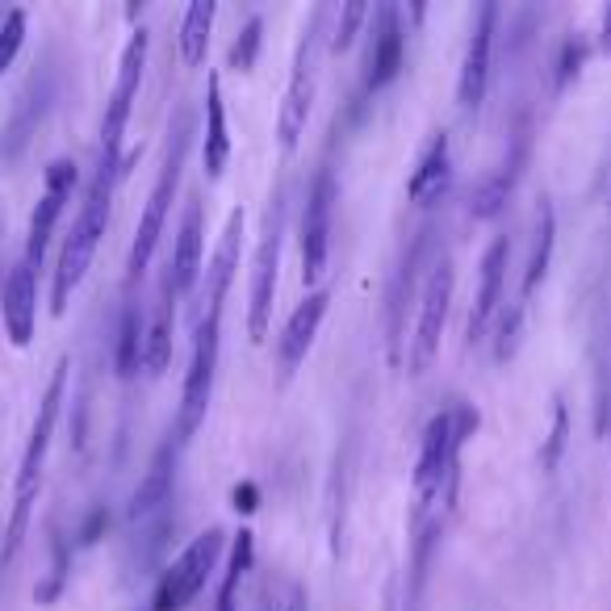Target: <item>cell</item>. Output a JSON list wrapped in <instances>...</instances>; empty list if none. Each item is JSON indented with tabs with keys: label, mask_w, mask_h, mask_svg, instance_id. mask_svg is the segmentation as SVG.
Returning a JSON list of instances; mask_svg holds the SVG:
<instances>
[{
	"label": "cell",
	"mask_w": 611,
	"mask_h": 611,
	"mask_svg": "<svg viewBox=\"0 0 611 611\" xmlns=\"http://www.w3.org/2000/svg\"><path fill=\"white\" fill-rule=\"evenodd\" d=\"M172 461H176L172 444L160 449V456L151 461V469H147L143 486L134 490V503H131L134 520H147V515H156L163 503H172Z\"/></svg>",
	"instance_id": "7402d4cb"
},
{
	"label": "cell",
	"mask_w": 611,
	"mask_h": 611,
	"mask_svg": "<svg viewBox=\"0 0 611 611\" xmlns=\"http://www.w3.org/2000/svg\"><path fill=\"white\" fill-rule=\"evenodd\" d=\"M201 227H206L201 201L193 197L185 206V218H181V231H176V252H172L168 272H163V297H168V302H176L181 293L193 290V281H197V272H201V235H206Z\"/></svg>",
	"instance_id": "5bb4252c"
},
{
	"label": "cell",
	"mask_w": 611,
	"mask_h": 611,
	"mask_svg": "<svg viewBox=\"0 0 611 611\" xmlns=\"http://www.w3.org/2000/svg\"><path fill=\"white\" fill-rule=\"evenodd\" d=\"M506 260H511V240H506V235H499V240L486 247V256H481L478 302H474V315H469V344H478L481 335H486V327H490V322H494V315H499Z\"/></svg>",
	"instance_id": "2e32d148"
},
{
	"label": "cell",
	"mask_w": 611,
	"mask_h": 611,
	"mask_svg": "<svg viewBox=\"0 0 611 611\" xmlns=\"http://www.w3.org/2000/svg\"><path fill=\"white\" fill-rule=\"evenodd\" d=\"M583 42H570V47H565V54H561V76L558 81L565 84L570 81V76H578V63H583Z\"/></svg>",
	"instance_id": "d6a6232c"
},
{
	"label": "cell",
	"mask_w": 611,
	"mask_h": 611,
	"mask_svg": "<svg viewBox=\"0 0 611 611\" xmlns=\"http://www.w3.org/2000/svg\"><path fill=\"white\" fill-rule=\"evenodd\" d=\"M22 42H26V9H9L4 26H0V76H4L9 63L17 59Z\"/></svg>",
	"instance_id": "83f0119b"
},
{
	"label": "cell",
	"mask_w": 611,
	"mask_h": 611,
	"mask_svg": "<svg viewBox=\"0 0 611 611\" xmlns=\"http://www.w3.org/2000/svg\"><path fill=\"white\" fill-rule=\"evenodd\" d=\"M402 59H406V38H402L399 9H394V4H386V9H377V17H372V42H369V72H365V88H369V93L386 88V84H390L402 72Z\"/></svg>",
	"instance_id": "9a60e30c"
},
{
	"label": "cell",
	"mask_w": 611,
	"mask_h": 611,
	"mask_svg": "<svg viewBox=\"0 0 611 611\" xmlns=\"http://www.w3.org/2000/svg\"><path fill=\"white\" fill-rule=\"evenodd\" d=\"M331 213H335V176L319 172L315 185L306 193V210H302V281H319L331 252Z\"/></svg>",
	"instance_id": "8fae6325"
},
{
	"label": "cell",
	"mask_w": 611,
	"mask_h": 611,
	"mask_svg": "<svg viewBox=\"0 0 611 611\" xmlns=\"http://www.w3.org/2000/svg\"><path fill=\"white\" fill-rule=\"evenodd\" d=\"M260 29H265V22H260V17H252V22L243 26L240 38H235V47H231V68H235V72H252L256 51H260Z\"/></svg>",
	"instance_id": "f546056e"
},
{
	"label": "cell",
	"mask_w": 611,
	"mask_h": 611,
	"mask_svg": "<svg viewBox=\"0 0 611 611\" xmlns=\"http://www.w3.org/2000/svg\"><path fill=\"white\" fill-rule=\"evenodd\" d=\"M494 22H499V9L494 4H481L478 9V26L465 42V59H461V81H456V101L465 113H478L486 101V84H490V51H494Z\"/></svg>",
	"instance_id": "4fadbf2b"
},
{
	"label": "cell",
	"mask_w": 611,
	"mask_h": 611,
	"mask_svg": "<svg viewBox=\"0 0 611 611\" xmlns=\"http://www.w3.org/2000/svg\"><path fill=\"white\" fill-rule=\"evenodd\" d=\"M235 506L252 511V506H256V486H240V490H235Z\"/></svg>",
	"instance_id": "836d02e7"
},
{
	"label": "cell",
	"mask_w": 611,
	"mask_h": 611,
	"mask_svg": "<svg viewBox=\"0 0 611 611\" xmlns=\"http://www.w3.org/2000/svg\"><path fill=\"white\" fill-rule=\"evenodd\" d=\"M63 390H68V361H59L51 369V381H47V394L38 402V415H34V427H29L26 452H22V469H17V515H13V545L26 528L29 515V499L38 490V478H42V461H47V449H51V431L59 424V406H63Z\"/></svg>",
	"instance_id": "5b68a950"
},
{
	"label": "cell",
	"mask_w": 611,
	"mask_h": 611,
	"mask_svg": "<svg viewBox=\"0 0 611 611\" xmlns=\"http://www.w3.org/2000/svg\"><path fill=\"white\" fill-rule=\"evenodd\" d=\"M327 302H331L327 290L306 293L297 302V310L290 315V322H285V335H281V372L285 377H293L297 365L306 361V352H310V344H315V335L322 327V315H327Z\"/></svg>",
	"instance_id": "e0dca14e"
},
{
	"label": "cell",
	"mask_w": 611,
	"mask_h": 611,
	"mask_svg": "<svg viewBox=\"0 0 611 611\" xmlns=\"http://www.w3.org/2000/svg\"><path fill=\"white\" fill-rule=\"evenodd\" d=\"M72 188H76V163L72 160H54L47 168V188L38 197V206L29 213V231H26V265L38 268L47 243H51L54 227H59V213L72 201Z\"/></svg>",
	"instance_id": "7c38bea8"
},
{
	"label": "cell",
	"mask_w": 611,
	"mask_h": 611,
	"mask_svg": "<svg viewBox=\"0 0 611 611\" xmlns=\"http://www.w3.org/2000/svg\"><path fill=\"white\" fill-rule=\"evenodd\" d=\"M515 331H520V306L499 322V344H494V356H499V361H506V356L515 352Z\"/></svg>",
	"instance_id": "4dcf8cb0"
},
{
	"label": "cell",
	"mask_w": 611,
	"mask_h": 611,
	"mask_svg": "<svg viewBox=\"0 0 611 611\" xmlns=\"http://www.w3.org/2000/svg\"><path fill=\"white\" fill-rule=\"evenodd\" d=\"M553 243H558V213L549 206V197H540L536 206V227H531V252L528 265H524V285H520V297H531L536 285L549 277V265H553Z\"/></svg>",
	"instance_id": "ffe728a7"
},
{
	"label": "cell",
	"mask_w": 611,
	"mask_h": 611,
	"mask_svg": "<svg viewBox=\"0 0 611 611\" xmlns=\"http://www.w3.org/2000/svg\"><path fill=\"white\" fill-rule=\"evenodd\" d=\"M143 63H147V34L134 29L126 51H122V63H118V84H113L106 122H101V163L97 168L113 172V176H118V163H122V134H126L134 97H138V84H143Z\"/></svg>",
	"instance_id": "8992f818"
},
{
	"label": "cell",
	"mask_w": 611,
	"mask_h": 611,
	"mask_svg": "<svg viewBox=\"0 0 611 611\" xmlns=\"http://www.w3.org/2000/svg\"><path fill=\"white\" fill-rule=\"evenodd\" d=\"M34 319H38V281L34 268L22 260L4 281V331L17 347L34 340Z\"/></svg>",
	"instance_id": "ac0fdd59"
},
{
	"label": "cell",
	"mask_w": 611,
	"mask_h": 611,
	"mask_svg": "<svg viewBox=\"0 0 611 611\" xmlns=\"http://www.w3.org/2000/svg\"><path fill=\"white\" fill-rule=\"evenodd\" d=\"M511 185H515V168H503V172H494V176H486L474 193V213L478 218H494V213L503 210V201L511 197Z\"/></svg>",
	"instance_id": "4316f807"
},
{
	"label": "cell",
	"mask_w": 611,
	"mask_h": 611,
	"mask_svg": "<svg viewBox=\"0 0 611 611\" xmlns=\"http://www.w3.org/2000/svg\"><path fill=\"white\" fill-rule=\"evenodd\" d=\"M109 188H113V172L97 168V176H93V185H88V193H84L81 201V213L72 222V235L63 243L59 268H54V285H51L54 315L68 310L72 293H76V285H81L88 265H93V256H97V243H101V235H106L109 227Z\"/></svg>",
	"instance_id": "7a4b0ae2"
},
{
	"label": "cell",
	"mask_w": 611,
	"mask_h": 611,
	"mask_svg": "<svg viewBox=\"0 0 611 611\" xmlns=\"http://www.w3.org/2000/svg\"><path fill=\"white\" fill-rule=\"evenodd\" d=\"M143 335H147L143 310L131 306L126 319H122V335H118V372H122V377H134L138 365H143Z\"/></svg>",
	"instance_id": "484cf974"
},
{
	"label": "cell",
	"mask_w": 611,
	"mask_h": 611,
	"mask_svg": "<svg viewBox=\"0 0 611 611\" xmlns=\"http://www.w3.org/2000/svg\"><path fill=\"white\" fill-rule=\"evenodd\" d=\"M456 456H461V444H456L452 411H440L424 427V449H419V465H415V524H424L427 511L452 494Z\"/></svg>",
	"instance_id": "277c9868"
},
{
	"label": "cell",
	"mask_w": 611,
	"mask_h": 611,
	"mask_svg": "<svg viewBox=\"0 0 611 611\" xmlns=\"http://www.w3.org/2000/svg\"><path fill=\"white\" fill-rule=\"evenodd\" d=\"M172 361V302L160 297V310L147 322V335H143V369L151 377H160Z\"/></svg>",
	"instance_id": "603a6c76"
},
{
	"label": "cell",
	"mask_w": 611,
	"mask_h": 611,
	"mask_svg": "<svg viewBox=\"0 0 611 611\" xmlns=\"http://www.w3.org/2000/svg\"><path fill=\"white\" fill-rule=\"evenodd\" d=\"M227 160H231L227 106H222V84H218V76H210V88H206V172L222 176Z\"/></svg>",
	"instance_id": "44dd1931"
},
{
	"label": "cell",
	"mask_w": 611,
	"mask_h": 611,
	"mask_svg": "<svg viewBox=\"0 0 611 611\" xmlns=\"http://www.w3.org/2000/svg\"><path fill=\"white\" fill-rule=\"evenodd\" d=\"M561 449H565V411L558 406V415H553V436H549V449H545V469L558 465Z\"/></svg>",
	"instance_id": "1f68e13d"
},
{
	"label": "cell",
	"mask_w": 611,
	"mask_h": 611,
	"mask_svg": "<svg viewBox=\"0 0 611 611\" xmlns=\"http://www.w3.org/2000/svg\"><path fill=\"white\" fill-rule=\"evenodd\" d=\"M210 26H213V4L210 0H193L185 9V22H181V54H185V63H201L206 59Z\"/></svg>",
	"instance_id": "d4e9b609"
},
{
	"label": "cell",
	"mask_w": 611,
	"mask_h": 611,
	"mask_svg": "<svg viewBox=\"0 0 611 611\" xmlns=\"http://www.w3.org/2000/svg\"><path fill=\"white\" fill-rule=\"evenodd\" d=\"M452 260L440 256L431 272H427L424 285V302H419V327H415V347H411V372H424L436 352H440V335H444V322H449V306H452Z\"/></svg>",
	"instance_id": "9c48e42d"
},
{
	"label": "cell",
	"mask_w": 611,
	"mask_h": 611,
	"mask_svg": "<svg viewBox=\"0 0 611 611\" xmlns=\"http://www.w3.org/2000/svg\"><path fill=\"white\" fill-rule=\"evenodd\" d=\"M319 26H322V9H315L310 26L302 29V42L293 51V72L290 88H285V106H281V147L293 151L297 138L306 131V118H310V101H315V59H319Z\"/></svg>",
	"instance_id": "ba28073f"
},
{
	"label": "cell",
	"mask_w": 611,
	"mask_h": 611,
	"mask_svg": "<svg viewBox=\"0 0 611 611\" xmlns=\"http://www.w3.org/2000/svg\"><path fill=\"white\" fill-rule=\"evenodd\" d=\"M185 147H188V118L176 122V131L168 138V160L160 168V181L147 197V210L138 218V231H134L131 243V260H126V272H131V285L147 272L151 256H156V243L163 235V222H168V206L176 197V185H181V163H185Z\"/></svg>",
	"instance_id": "3957f363"
},
{
	"label": "cell",
	"mask_w": 611,
	"mask_h": 611,
	"mask_svg": "<svg viewBox=\"0 0 611 611\" xmlns=\"http://www.w3.org/2000/svg\"><path fill=\"white\" fill-rule=\"evenodd\" d=\"M599 51L611 54V9L603 13V29H599Z\"/></svg>",
	"instance_id": "e575fe53"
},
{
	"label": "cell",
	"mask_w": 611,
	"mask_h": 611,
	"mask_svg": "<svg viewBox=\"0 0 611 611\" xmlns=\"http://www.w3.org/2000/svg\"><path fill=\"white\" fill-rule=\"evenodd\" d=\"M218 553H222V531L218 528L201 531L185 553L163 570L160 590H156V611H185L206 590V583H210Z\"/></svg>",
	"instance_id": "52a82bcc"
},
{
	"label": "cell",
	"mask_w": 611,
	"mask_h": 611,
	"mask_svg": "<svg viewBox=\"0 0 611 611\" xmlns=\"http://www.w3.org/2000/svg\"><path fill=\"white\" fill-rule=\"evenodd\" d=\"M449 176H452L449 134H436V138L427 143V151L419 156V163H415V172H411V185H406L411 201H415V206L440 201L444 188H449Z\"/></svg>",
	"instance_id": "d6986e66"
},
{
	"label": "cell",
	"mask_w": 611,
	"mask_h": 611,
	"mask_svg": "<svg viewBox=\"0 0 611 611\" xmlns=\"http://www.w3.org/2000/svg\"><path fill=\"white\" fill-rule=\"evenodd\" d=\"M369 17V9H365V0H347L344 13H340V22H335V34H331V51L340 54L352 47V38H356V29H361V22Z\"/></svg>",
	"instance_id": "f1b7e54d"
},
{
	"label": "cell",
	"mask_w": 611,
	"mask_h": 611,
	"mask_svg": "<svg viewBox=\"0 0 611 611\" xmlns=\"http://www.w3.org/2000/svg\"><path fill=\"white\" fill-rule=\"evenodd\" d=\"M252 553H256L252 531H240V540H235V549H231V561H227V570H222V583H218L213 611H235V603H240V586H243V578H247V570H252Z\"/></svg>",
	"instance_id": "cb8c5ba5"
},
{
	"label": "cell",
	"mask_w": 611,
	"mask_h": 611,
	"mask_svg": "<svg viewBox=\"0 0 611 611\" xmlns=\"http://www.w3.org/2000/svg\"><path fill=\"white\" fill-rule=\"evenodd\" d=\"M285 611H306V590H293L290 603H285Z\"/></svg>",
	"instance_id": "d590c367"
},
{
	"label": "cell",
	"mask_w": 611,
	"mask_h": 611,
	"mask_svg": "<svg viewBox=\"0 0 611 611\" xmlns=\"http://www.w3.org/2000/svg\"><path fill=\"white\" fill-rule=\"evenodd\" d=\"M240 235H243V210L231 213L227 231H222V243L213 252L210 272H206V306L197 315V331H193V356H188V372H185V390H181V419H176V431L181 440H188L197 424L206 419V406H210L213 394V372H218V331H222V302H227V290H231V277H235V265H240Z\"/></svg>",
	"instance_id": "6da1fadb"
},
{
	"label": "cell",
	"mask_w": 611,
	"mask_h": 611,
	"mask_svg": "<svg viewBox=\"0 0 611 611\" xmlns=\"http://www.w3.org/2000/svg\"><path fill=\"white\" fill-rule=\"evenodd\" d=\"M277 265H281V193L272 197L260 231V247H256V277H252V315H247V331L260 344L272 322V293H277Z\"/></svg>",
	"instance_id": "30bf717a"
}]
</instances>
